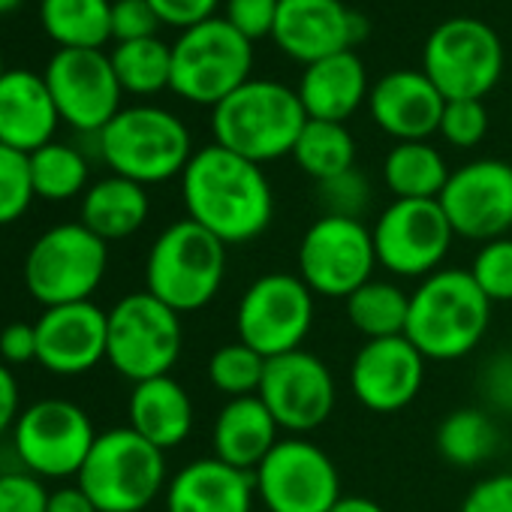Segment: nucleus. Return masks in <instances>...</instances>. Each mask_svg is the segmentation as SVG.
I'll use <instances>...</instances> for the list:
<instances>
[{"label": "nucleus", "instance_id": "obj_33", "mask_svg": "<svg viewBox=\"0 0 512 512\" xmlns=\"http://www.w3.org/2000/svg\"><path fill=\"white\" fill-rule=\"evenodd\" d=\"M293 160L311 181L320 184L356 166V139L347 124L308 118L293 148Z\"/></svg>", "mask_w": 512, "mask_h": 512}, {"label": "nucleus", "instance_id": "obj_9", "mask_svg": "<svg viewBox=\"0 0 512 512\" xmlns=\"http://www.w3.org/2000/svg\"><path fill=\"white\" fill-rule=\"evenodd\" d=\"M506 52L476 16L443 19L422 46V73L446 100H485L503 76Z\"/></svg>", "mask_w": 512, "mask_h": 512}, {"label": "nucleus", "instance_id": "obj_35", "mask_svg": "<svg viewBox=\"0 0 512 512\" xmlns=\"http://www.w3.org/2000/svg\"><path fill=\"white\" fill-rule=\"evenodd\" d=\"M31 178L34 193L43 202H67L76 196H85L91 187V166L88 157L67 145V142H49L40 151L31 154Z\"/></svg>", "mask_w": 512, "mask_h": 512}, {"label": "nucleus", "instance_id": "obj_12", "mask_svg": "<svg viewBox=\"0 0 512 512\" xmlns=\"http://www.w3.org/2000/svg\"><path fill=\"white\" fill-rule=\"evenodd\" d=\"M296 266L317 299H350L380 269L371 226L365 220L320 214L299 241Z\"/></svg>", "mask_w": 512, "mask_h": 512}, {"label": "nucleus", "instance_id": "obj_27", "mask_svg": "<svg viewBox=\"0 0 512 512\" xmlns=\"http://www.w3.org/2000/svg\"><path fill=\"white\" fill-rule=\"evenodd\" d=\"M193 422V398L172 374L133 383L127 398V425L157 449L169 452L181 446L193 434Z\"/></svg>", "mask_w": 512, "mask_h": 512}, {"label": "nucleus", "instance_id": "obj_21", "mask_svg": "<svg viewBox=\"0 0 512 512\" xmlns=\"http://www.w3.org/2000/svg\"><path fill=\"white\" fill-rule=\"evenodd\" d=\"M37 329V362L58 377H79L106 362L109 311L97 302L43 308Z\"/></svg>", "mask_w": 512, "mask_h": 512}, {"label": "nucleus", "instance_id": "obj_3", "mask_svg": "<svg viewBox=\"0 0 512 512\" xmlns=\"http://www.w3.org/2000/svg\"><path fill=\"white\" fill-rule=\"evenodd\" d=\"M305 124L308 112L296 88L275 79H250L211 109L214 142L260 166L293 157Z\"/></svg>", "mask_w": 512, "mask_h": 512}, {"label": "nucleus", "instance_id": "obj_23", "mask_svg": "<svg viewBox=\"0 0 512 512\" xmlns=\"http://www.w3.org/2000/svg\"><path fill=\"white\" fill-rule=\"evenodd\" d=\"M166 512H253V473L220 458H196L169 476L163 491Z\"/></svg>", "mask_w": 512, "mask_h": 512}, {"label": "nucleus", "instance_id": "obj_45", "mask_svg": "<svg viewBox=\"0 0 512 512\" xmlns=\"http://www.w3.org/2000/svg\"><path fill=\"white\" fill-rule=\"evenodd\" d=\"M458 512H512V470L479 479L464 494Z\"/></svg>", "mask_w": 512, "mask_h": 512}, {"label": "nucleus", "instance_id": "obj_5", "mask_svg": "<svg viewBox=\"0 0 512 512\" xmlns=\"http://www.w3.org/2000/svg\"><path fill=\"white\" fill-rule=\"evenodd\" d=\"M97 151L112 175L142 187L181 178L196 154L187 124L160 106H127L100 133Z\"/></svg>", "mask_w": 512, "mask_h": 512}, {"label": "nucleus", "instance_id": "obj_20", "mask_svg": "<svg viewBox=\"0 0 512 512\" xmlns=\"http://www.w3.org/2000/svg\"><path fill=\"white\" fill-rule=\"evenodd\" d=\"M365 34V19L344 0H281L272 40L287 58L311 67L329 55L356 49Z\"/></svg>", "mask_w": 512, "mask_h": 512}, {"label": "nucleus", "instance_id": "obj_15", "mask_svg": "<svg viewBox=\"0 0 512 512\" xmlns=\"http://www.w3.org/2000/svg\"><path fill=\"white\" fill-rule=\"evenodd\" d=\"M97 440L91 416L67 398H43L25 407L13 425V446L25 470L40 479L79 476Z\"/></svg>", "mask_w": 512, "mask_h": 512}, {"label": "nucleus", "instance_id": "obj_39", "mask_svg": "<svg viewBox=\"0 0 512 512\" xmlns=\"http://www.w3.org/2000/svg\"><path fill=\"white\" fill-rule=\"evenodd\" d=\"M317 196L323 205V214L335 217H350V220H365L371 202H374V187L362 169H347L329 181L317 184Z\"/></svg>", "mask_w": 512, "mask_h": 512}, {"label": "nucleus", "instance_id": "obj_30", "mask_svg": "<svg viewBox=\"0 0 512 512\" xmlns=\"http://www.w3.org/2000/svg\"><path fill=\"white\" fill-rule=\"evenodd\" d=\"M40 22L58 49H103L112 40V0H40Z\"/></svg>", "mask_w": 512, "mask_h": 512}, {"label": "nucleus", "instance_id": "obj_38", "mask_svg": "<svg viewBox=\"0 0 512 512\" xmlns=\"http://www.w3.org/2000/svg\"><path fill=\"white\" fill-rule=\"evenodd\" d=\"M37 199L31 178V154L0 145V226L22 220Z\"/></svg>", "mask_w": 512, "mask_h": 512}, {"label": "nucleus", "instance_id": "obj_37", "mask_svg": "<svg viewBox=\"0 0 512 512\" xmlns=\"http://www.w3.org/2000/svg\"><path fill=\"white\" fill-rule=\"evenodd\" d=\"M467 272L491 305H509L512 302V235L479 244Z\"/></svg>", "mask_w": 512, "mask_h": 512}, {"label": "nucleus", "instance_id": "obj_16", "mask_svg": "<svg viewBox=\"0 0 512 512\" xmlns=\"http://www.w3.org/2000/svg\"><path fill=\"white\" fill-rule=\"evenodd\" d=\"M43 79L61 121L79 133L97 136L124 109V88L103 49H58Z\"/></svg>", "mask_w": 512, "mask_h": 512}, {"label": "nucleus", "instance_id": "obj_34", "mask_svg": "<svg viewBox=\"0 0 512 512\" xmlns=\"http://www.w3.org/2000/svg\"><path fill=\"white\" fill-rule=\"evenodd\" d=\"M109 58L124 94L154 97L160 91H169L172 85V46L160 37L115 43Z\"/></svg>", "mask_w": 512, "mask_h": 512}, {"label": "nucleus", "instance_id": "obj_7", "mask_svg": "<svg viewBox=\"0 0 512 512\" xmlns=\"http://www.w3.org/2000/svg\"><path fill=\"white\" fill-rule=\"evenodd\" d=\"M109 272V244L85 223H58L25 253V290L43 308L88 302Z\"/></svg>", "mask_w": 512, "mask_h": 512}, {"label": "nucleus", "instance_id": "obj_19", "mask_svg": "<svg viewBox=\"0 0 512 512\" xmlns=\"http://www.w3.org/2000/svg\"><path fill=\"white\" fill-rule=\"evenodd\" d=\"M425 356L407 335L365 341L350 362V392L371 413H398L410 407L425 383Z\"/></svg>", "mask_w": 512, "mask_h": 512}, {"label": "nucleus", "instance_id": "obj_52", "mask_svg": "<svg viewBox=\"0 0 512 512\" xmlns=\"http://www.w3.org/2000/svg\"><path fill=\"white\" fill-rule=\"evenodd\" d=\"M4 73H7V67H4V58H0V79H4Z\"/></svg>", "mask_w": 512, "mask_h": 512}, {"label": "nucleus", "instance_id": "obj_11", "mask_svg": "<svg viewBox=\"0 0 512 512\" xmlns=\"http://www.w3.org/2000/svg\"><path fill=\"white\" fill-rule=\"evenodd\" d=\"M317 320V296L293 272L256 278L238 299L235 335L260 356L275 359L302 350Z\"/></svg>", "mask_w": 512, "mask_h": 512}, {"label": "nucleus", "instance_id": "obj_2", "mask_svg": "<svg viewBox=\"0 0 512 512\" xmlns=\"http://www.w3.org/2000/svg\"><path fill=\"white\" fill-rule=\"evenodd\" d=\"M491 326V302L467 269L443 266L410 293L407 341L431 362L467 359Z\"/></svg>", "mask_w": 512, "mask_h": 512}, {"label": "nucleus", "instance_id": "obj_48", "mask_svg": "<svg viewBox=\"0 0 512 512\" xmlns=\"http://www.w3.org/2000/svg\"><path fill=\"white\" fill-rule=\"evenodd\" d=\"M19 413H22L19 380H16V374H13L10 365L0 362V437H4L7 431H13Z\"/></svg>", "mask_w": 512, "mask_h": 512}, {"label": "nucleus", "instance_id": "obj_32", "mask_svg": "<svg viewBox=\"0 0 512 512\" xmlns=\"http://www.w3.org/2000/svg\"><path fill=\"white\" fill-rule=\"evenodd\" d=\"M344 311L350 326L365 341L395 338L407 329L410 314V293L398 287L395 281L374 278L365 287H359L350 299H344Z\"/></svg>", "mask_w": 512, "mask_h": 512}, {"label": "nucleus", "instance_id": "obj_24", "mask_svg": "<svg viewBox=\"0 0 512 512\" xmlns=\"http://www.w3.org/2000/svg\"><path fill=\"white\" fill-rule=\"evenodd\" d=\"M61 124L46 79L34 70H7L0 79V145L34 154L55 142Z\"/></svg>", "mask_w": 512, "mask_h": 512}, {"label": "nucleus", "instance_id": "obj_4", "mask_svg": "<svg viewBox=\"0 0 512 512\" xmlns=\"http://www.w3.org/2000/svg\"><path fill=\"white\" fill-rule=\"evenodd\" d=\"M226 281V244L181 217L169 223L148 247L145 290L172 311L196 314L208 308Z\"/></svg>", "mask_w": 512, "mask_h": 512}, {"label": "nucleus", "instance_id": "obj_28", "mask_svg": "<svg viewBox=\"0 0 512 512\" xmlns=\"http://www.w3.org/2000/svg\"><path fill=\"white\" fill-rule=\"evenodd\" d=\"M148 214H151L148 187L121 175H106L94 181L79 205V223H85L106 244L136 235L148 223Z\"/></svg>", "mask_w": 512, "mask_h": 512}, {"label": "nucleus", "instance_id": "obj_10", "mask_svg": "<svg viewBox=\"0 0 512 512\" xmlns=\"http://www.w3.org/2000/svg\"><path fill=\"white\" fill-rule=\"evenodd\" d=\"M184 350L181 314L148 290L127 293L109 308L106 362L130 383L172 374Z\"/></svg>", "mask_w": 512, "mask_h": 512}, {"label": "nucleus", "instance_id": "obj_8", "mask_svg": "<svg viewBox=\"0 0 512 512\" xmlns=\"http://www.w3.org/2000/svg\"><path fill=\"white\" fill-rule=\"evenodd\" d=\"M253 79V43L223 16L199 22L172 43L169 91L193 106L214 109Z\"/></svg>", "mask_w": 512, "mask_h": 512}, {"label": "nucleus", "instance_id": "obj_44", "mask_svg": "<svg viewBox=\"0 0 512 512\" xmlns=\"http://www.w3.org/2000/svg\"><path fill=\"white\" fill-rule=\"evenodd\" d=\"M160 31V19L148 0H112V40L133 43L151 40Z\"/></svg>", "mask_w": 512, "mask_h": 512}, {"label": "nucleus", "instance_id": "obj_18", "mask_svg": "<svg viewBox=\"0 0 512 512\" xmlns=\"http://www.w3.org/2000/svg\"><path fill=\"white\" fill-rule=\"evenodd\" d=\"M260 398L278 419L281 431L302 437L329 422L338 404V383L332 368L302 347L269 359Z\"/></svg>", "mask_w": 512, "mask_h": 512}, {"label": "nucleus", "instance_id": "obj_42", "mask_svg": "<svg viewBox=\"0 0 512 512\" xmlns=\"http://www.w3.org/2000/svg\"><path fill=\"white\" fill-rule=\"evenodd\" d=\"M281 0H226L223 19L250 43L269 40L275 34Z\"/></svg>", "mask_w": 512, "mask_h": 512}, {"label": "nucleus", "instance_id": "obj_46", "mask_svg": "<svg viewBox=\"0 0 512 512\" xmlns=\"http://www.w3.org/2000/svg\"><path fill=\"white\" fill-rule=\"evenodd\" d=\"M148 4L154 7L160 25L187 31V28H193L199 22L214 19L220 0H148Z\"/></svg>", "mask_w": 512, "mask_h": 512}, {"label": "nucleus", "instance_id": "obj_50", "mask_svg": "<svg viewBox=\"0 0 512 512\" xmlns=\"http://www.w3.org/2000/svg\"><path fill=\"white\" fill-rule=\"evenodd\" d=\"M329 512H386L377 500L362 497V494H344Z\"/></svg>", "mask_w": 512, "mask_h": 512}, {"label": "nucleus", "instance_id": "obj_17", "mask_svg": "<svg viewBox=\"0 0 512 512\" xmlns=\"http://www.w3.org/2000/svg\"><path fill=\"white\" fill-rule=\"evenodd\" d=\"M440 208L464 241H494L512 232V163L479 157L452 169Z\"/></svg>", "mask_w": 512, "mask_h": 512}, {"label": "nucleus", "instance_id": "obj_47", "mask_svg": "<svg viewBox=\"0 0 512 512\" xmlns=\"http://www.w3.org/2000/svg\"><path fill=\"white\" fill-rule=\"evenodd\" d=\"M0 362L19 368L37 362V329L34 323H10L0 332Z\"/></svg>", "mask_w": 512, "mask_h": 512}, {"label": "nucleus", "instance_id": "obj_22", "mask_svg": "<svg viewBox=\"0 0 512 512\" xmlns=\"http://www.w3.org/2000/svg\"><path fill=\"white\" fill-rule=\"evenodd\" d=\"M446 97L422 70H392L371 85V121L395 142H425L440 130Z\"/></svg>", "mask_w": 512, "mask_h": 512}, {"label": "nucleus", "instance_id": "obj_41", "mask_svg": "<svg viewBox=\"0 0 512 512\" xmlns=\"http://www.w3.org/2000/svg\"><path fill=\"white\" fill-rule=\"evenodd\" d=\"M476 392H479L482 407L491 416L512 413V353H494L479 365Z\"/></svg>", "mask_w": 512, "mask_h": 512}, {"label": "nucleus", "instance_id": "obj_54", "mask_svg": "<svg viewBox=\"0 0 512 512\" xmlns=\"http://www.w3.org/2000/svg\"><path fill=\"white\" fill-rule=\"evenodd\" d=\"M509 353H512V350H509Z\"/></svg>", "mask_w": 512, "mask_h": 512}, {"label": "nucleus", "instance_id": "obj_6", "mask_svg": "<svg viewBox=\"0 0 512 512\" xmlns=\"http://www.w3.org/2000/svg\"><path fill=\"white\" fill-rule=\"evenodd\" d=\"M76 485L100 512H145L169 485L166 452L130 425L100 431Z\"/></svg>", "mask_w": 512, "mask_h": 512}, {"label": "nucleus", "instance_id": "obj_26", "mask_svg": "<svg viewBox=\"0 0 512 512\" xmlns=\"http://www.w3.org/2000/svg\"><path fill=\"white\" fill-rule=\"evenodd\" d=\"M281 443V425L260 395L229 398L211 425L214 458L253 473L263 458Z\"/></svg>", "mask_w": 512, "mask_h": 512}, {"label": "nucleus", "instance_id": "obj_1", "mask_svg": "<svg viewBox=\"0 0 512 512\" xmlns=\"http://www.w3.org/2000/svg\"><path fill=\"white\" fill-rule=\"evenodd\" d=\"M181 202L187 217L226 247L256 241L275 220V190L266 169L217 142L190 157L181 175Z\"/></svg>", "mask_w": 512, "mask_h": 512}, {"label": "nucleus", "instance_id": "obj_36", "mask_svg": "<svg viewBox=\"0 0 512 512\" xmlns=\"http://www.w3.org/2000/svg\"><path fill=\"white\" fill-rule=\"evenodd\" d=\"M266 365L269 359L260 356L253 347L241 344L238 338L217 347L208 356L205 374L214 392L229 398H247V395H260L263 377H266Z\"/></svg>", "mask_w": 512, "mask_h": 512}, {"label": "nucleus", "instance_id": "obj_14", "mask_svg": "<svg viewBox=\"0 0 512 512\" xmlns=\"http://www.w3.org/2000/svg\"><path fill=\"white\" fill-rule=\"evenodd\" d=\"M253 485L269 512H329L344 497L338 464L308 437H281L253 470Z\"/></svg>", "mask_w": 512, "mask_h": 512}, {"label": "nucleus", "instance_id": "obj_49", "mask_svg": "<svg viewBox=\"0 0 512 512\" xmlns=\"http://www.w3.org/2000/svg\"><path fill=\"white\" fill-rule=\"evenodd\" d=\"M46 512H100V509L79 485H61L52 491Z\"/></svg>", "mask_w": 512, "mask_h": 512}, {"label": "nucleus", "instance_id": "obj_29", "mask_svg": "<svg viewBox=\"0 0 512 512\" xmlns=\"http://www.w3.org/2000/svg\"><path fill=\"white\" fill-rule=\"evenodd\" d=\"M452 169L446 157L425 142H395L383 157V184L395 199H440Z\"/></svg>", "mask_w": 512, "mask_h": 512}, {"label": "nucleus", "instance_id": "obj_25", "mask_svg": "<svg viewBox=\"0 0 512 512\" xmlns=\"http://www.w3.org/2000/svg\"><path fill=\"white\" fill-rule=\"evenodd\" d=\"M296 94L308 118L347 124L368 103L371 82L362 58L356 55V49H350L305 67Z\"/></svg>", "mask_w": 512, "mask_h": 512}, {"label": "nucleus", "instance_id": "obj_31", "mask_svg": "<svg viewBox=\"0 0 512 512\" xmlns=\"http://www.w3.org/2000/svg\"><path fill=\"white\" fill-rule=\"evenodd\" d=\"M437 452L452 467H479L500 446V428L485 407H458L434 431Z\"/></svg>", "mask_w": 512, "mask_h": 512}, {"label": "nucleus", "instance_id": "obj_53", "mask_svg": "<svg viewBox=\"0 0 512 512\" xmlns=\"http://www.w3.org/2000/svg\"><path fill=\"white\" fill-rule=\"evenodd\" d=\"M0 473H4V470H0Z\"/></svg>", "mask_w": 512, "mask_h": 512}, {"label": "nucleus", "instance_id": "obj_43", "mask_svg": "<svg viewBox=\"0 0 512 512\" xmlns=\"http://www.w3.org/2000/svg\"><path fill=\"white\" fill-rule=\"evenodd\" d=\"M52 491L31 470L0 473V512H46Z\"/></svg>", "mask_w": 512, "mask_h": 512}, {"label": "nucleus", "instance_id": "obj_13", "mask_svg": "<svg viewBox=\"0 0 512 512\" xmlns=\"http://www.w3.org/2000/svg\"><path fill=\"white\" fill-rule=\"evenodd\" d=\"M377 263L395 278L422 281L443 269L458 238L437 199H392L371 226Z\"/></svg>", "mask_w": 512, "mask_h": 512}, {"label": "nucleus", "instance_id": "obj_51", "mask_svg": "<svg viewBox=\"0 0 512 512\" xmlns=\"http://www.w3.org/2000/svg\"><path fill=\"white\" fill-rule=\"evenodd\" d=\"M22 4L25 0H0V16H10V13L22 10Z\"/></svg>", "mask_w": 512, "mask_h": 512}, {"label": "nucleus", "instance_id": "obj_40", "mask_svg": "<svg viewBox=\"0 0 512 512\" xmlns=\"http://www.w3.org/2000/svg\"><path fill=\"white\" fill-rule=\"evenodd\" d=\"M440 139L458 151L476 148L488 133V109L485 100H446L440 118Z\"/></svg>", "mask_w": 512, "mask_h": 512}]
</instances>
